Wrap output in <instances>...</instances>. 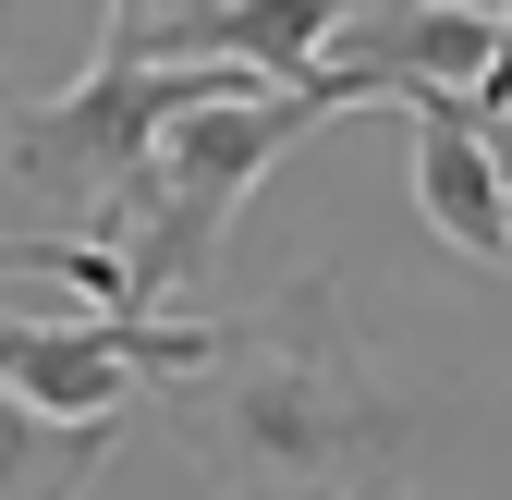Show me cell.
I'll use <instances>...</instances> for the list:
<instances>
[{
	"instance_id": "obj_6",
	"label": "cell",
	"mask_w": 512,
	"mask_h": 500,
	"mask_svg": "<svg viewBox=\"0 0 512 500\" xmlns=\"http://www.w3.org/2000/svg\"><path fill=\"white\" fill-rule=\"evenodd\" d=\"M488 135H500V159H512V110H500V122H488Z\"/></svg>"
},
{
	"instance_id": "obj_3",
	"label": "cell",
	"mask_w": 512,
	"mask_h": 500,
	"mask_svg": "<svg viewBox=\"0 0 512 500\" xmlns=\"http://www.w3.org/2000/svg\"><path fill=\"white\" fill-rule=\"evenodd\" d=\"M220 86H244V61H147L135 25L110 13V25H98V61H86L49 110L13 122V171L37 183V196H86V232H110L122 196L147 183L159 135H171L196 98H220Z\"/></svg>"
},
{
	"instance_id": "obj_4",
	"label": "cell",
	"mask_w": 512,
	"mask_h": 500,
	"mask_svg": "<svg viewBox=\"0 0 512 500\" xmlns=\"http://www.w3.org/2000/svg\"><path fill=\"white\" fill-rule=\"evenodd\" d=\"M391 110L415 122V220L476 269H512V159L488 135V110L464 86H391Z\"/></svg>"
},
{
	"instance_id": "obj_2",
	"label": "cell",
	"mask_w": 512,
	"mask_h": 500,
	"mask_svg": "<svg viewBox=\"0 0 512 500\" xmlns=\"http://www.w3.org/2000/svg\"><path fill=\"white\" fill-rule=\"evenodd\" d=\"M330 110H354V98L342 86H269V74H244V86L183 110L159 135V159H147V183L122 196V220L98 232V244H122V269H135V305H196L220 232L256 196V171H269L281 147H305Z\"/></svg>"
},
{
	"instance_id": "obj_5",
	"label": "cell",
	"mask_w": 512,
	"mask_h": 500,
	"mask_svg": "<svg viewBox=\"0 0 512 500\" xmlns=\"http://www.w3.org/2000/svg\"><path fill=\"white\" fill-rule=\"evenodd\" d=\"M110 440H122V415H37L0 379V500H86Z\"/></svg>"
},
{
	"instance_id": "obj_1",
	"label": "cell",
	"mask_w": 512,
	"mask_h": 500,
	"mask_svg": "<svg viewBox=\"0 0 512 500\" xmlns=\"http://www.w3.org/2000/svg\"><path fill=\"white\" fill-rule=\"evenodd\" d=\"M159 403L220 500H403L415 488V403L366 366L354 305L317 269L232 305L208 354L159 379Z\"/></svg>"
}]
</instances>
